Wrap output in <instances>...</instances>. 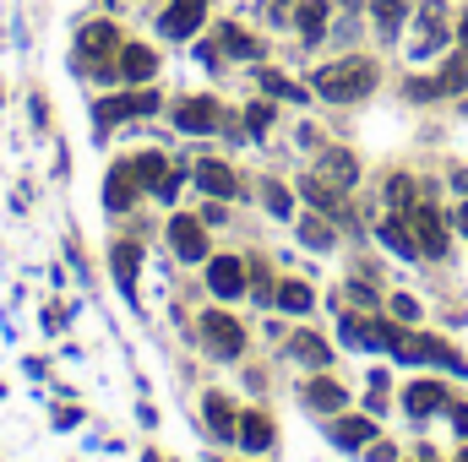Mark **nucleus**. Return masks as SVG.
Wrapping results in <instances>:
<instances>
[{"instance_id": "nucleus-1", "label": "nucleus", "mask_w": 468, "mask_h": 462, "mask_svg": "<svg viewBox=\"0 0 468 462\" xmlns=\"http://www.w3.org/2000/svg\"><path fill=\"white\" fill-rule=\"evenodd\" d=\"M370 88H376V66H370V60H333V66L316 71V93L333 99V104H354V99H365Z\"/></svg>"}, {"instance_id": "nucleus-2", "label": "nucleus", "mask_w": 468, "mask_h": 462, "mask_svg": "<svg viewBox=\"0 0 468 462\" xmlns=\"http://www.w3.org/2000/svg\"><path fill=\"white\" fill-rule=\"evenodd\" d=\"M77 49H82V60H93V77H115V66H104L110 55H120L115 22H88V27L77 33Z\"/></svg>"}, {"instance_id": "nucleus-3", "label": "nucleus", "mask_w": 468, "mask_h": 462, "mask_svg": "<svg viewBox=\"0 0 468 462\" xmlns=\"http://www.w3.org/2000/svg\"><path fill=\"white\" fill-rule=\"evenodd\" d=\"M202 16H207V0H169L164 16H158V27H164L169 38H191V33L202 27Z\"/></svg>"}, {"instance_id": "nucleus-4", "label": "nucleus", "mask_w": 468, "mask_h": 462, "mask_svg": "<svg viewBox=\"0 0 468 462\" xmlns=\"http://www.w3.org/2000/svg\"><path fill=\"white\" fill-rule=\"evenodd\" d=\"M202 343H207V353H218V359H234L239 348H245V332L234 327L229 316H202Z\"/></svg>"}, {"instance_id": "nucleus-5", "label": "nucleus", "mask_w": 468, "mask_h": 462, "mask_svg": "<svg viewBox=\"0 0 468 462\" xmlns=\"http://www.w3.org/2000/svg\"><path fill=\"white\" fill-rule=\"evenodd\" d=\"M136 196H142V174H136V163H115L110 180H104V207H110V213H125Z\"/></svg>"}, {"instance_id": "nucleus-6", "label": "nucleus", "mask_w": 468, "mask_h": 462, "mask_svg": "<svg viewBox=\"0 0 468 462\" xmlns=\"http://www.w3.org/2000/svg\"><path fill=\"white\" fill-rule=\"evenodd\" d=\"M158 110V93H120V99H104L93 115H99V125L110 131V125H120V120H131V115H153Z\"/></svg>"}, {"instance_id": "nucleus-7", "label": "nucleus", "mask_w": 468, "mask_h": 462, "mask_svg": "<svg viewBox=\"0 0 468 462\" xmlns=\"http://www.w3.org/2000/svg\"><path fill=\"white\" fill-rule=\"evenodd\" d=\"M218 120H224V110H218L213 99H186V104L175 110V125H180L186 136H207V131H218Z\"/></svg>"}, {"instance_id": "nucleus-8", "label": "nucleus", "mask_w": 468, "mask_h": 462, "mask_svg": "<svg viewBox=\"0 0 468 462\" xmlns=\"http://www.w3.org/2000/svg\"><path fill=\"white\" fill-rule=\"evenodd\" d=\"M409 229H414V245L425 256H441L447 250V229H441V218L431 207H409Z\"/></svg>"}, {"instance_id": "nucleus-9", "label": "nucleus", "mask_w": 468, "mask_h": 462, "mask_svg": "<svg viewBox=\"0 0 468 462\" xmlns=\"http://www.w3.org/2000/svg\"><path fill=\"white\" fill-rule=\"evenodd\" d=\"M169 245L180 261H202L207 256V239H202V224L197 218H169Z\"/></svg>"}, {"instance_id": "nucleus-10", "label": "nucleus", "mask_w": 468, "mask_h": 462, "mask_svg": "<svg viewBox=\"0 0 468 462\" xmlns=\"http://www.w3.org/2000/svg\"><path fill=\"white\" fill-rule=\"evenodd\" d=\"M207 289H213L218 299L245 294V267H239L234 256H213V267H207Z\"/></svg>"}, {"instance_id": "nucleus-11", "label": "nucleus", "mask_w": 468, "mask_h": 462, "mask_svg": "<svg viewBox=\"0 0 468 462\" xmlns=\"http://www.w3.org/2000/svg\"><path fill=\"white\" fill-rule=\"evenodd\" d=\"M153 49L147 44H120V55H115V77H125V82H147L153 77Z\"/></svg>"}, {"instance_id": "nucleus-12", "label": "nucleus", "mask_w": 468, "mask_h": 462, "mask_svg": "<svg viewBox=\"0 0 468 462\" xmlns=\"http://www.w3.org/2000/svg\"><path fill=\"white\" fill-rule=\"evenodd\" d=\"M403 403H409V414H414V419H425V414L447 408V392H441L436 381H420V386H409V397H403Z\"/></svg>"}, {"instance_id": "nucleus-13", "label": "nucleus", "mask_w": 468, "mask_h": 462, "mask_svg": "<svg viewBox=\"0 0 468 462\" xmlns=\"http://www.w3.org/2000/svg\"><path fill=\"white\" fill-rule=\"evenodd\" d=\"M245 425H239V446H250V452H267L272 446V425H267V414H239Z\"/></svg>"}, {"instance_id": "nucleus-14", "label": "nucleus", "mask_w": 468, "mask_h": 462, "mask_svg": "<svg viewBox=\"0 0 468 462\" xmlns=\"http://www.w3.org/2000/svg\"><path fill=\"white\" fill-rule=\"evenodd\" d=\"M322 180H327V185H354V180H359V163H354L349 152H327V158H322Z\"/></svg>"}, {"instance_id": "nucleus-15", "label": "nucleus", "mask_w": 468, "mask_h": 462, "mask_svg": "<svg viewBox=\"0 0 468 462\" xmlns=\"http://www.w3.org/2000/svg\"><path fill=\"white\" fill-rule=\"evenodd\" d=\"M322 33H327V0H305V5H300V38L316 44Z\"/></svg>"}, {"instance_id": "nucleus-16", "label": "nucleus", "mask_w": 468, "mask_h": 462, "mask_svg": "<svg viewBox=\"0 0 468 462\" xmlns=\"http://www.w3.org/2000/svg\"><path fill=\"white\" fill-rule=\"evenodd\" d=\"M197 180H202V191H207V196H234V174L224 169V163H213V158L197 169Z\"/></svg>"}, {"instance_id": "nucleus-17", "label": "nucleus", "mask_w": 468, "mask_h": 462, "mask_svg": "<svg viewBox=\"0 0 468 462\" xmlns=\"http://www.w3.org/2000/svg\"><path fill=\"white\" fill-rule=\"evenodd\" d=\"M305 403L338 414V408H344V386H338V381H311V386H305Z\"/></svg>"}, {"instance_id": "nucleus-18", "label": "nucleus", "mask_w": 468, "mask_h": 462, "mask_svg": "<svg viewBox=\"0 0 468 462\" xmlns=\"http://www.w3.org/2000/svg\"><path fill=\"white\" fill-rule=\"evenodd\" d=\"M370 436H376L370 419H344V425H333V441H338V446H365Z\"/></svg>"}, {"instance_id": "nucleus-19", "label": "nucleus", "mask_w": 468, "mask_h": 462, "mask_svg": "<svg viewBox=\"0 0 468 462\" xmlns=\"http://www.w3.org/2000/svg\"><path fill=\"white\" fill-rule=\"evenodd\" d=\"M436 88H441V93H463V88H468V55H458V60H447V66H441Z\"/></svg>"}, {"instance_id": "nucleus-20", "label": "nucleus", "mask_w": 468, "mask_h": 462, "mask_svg": "<svg viewBox=\"0 0 468 462\" xmlns=\"http://www.w3.org/2000/svg\"><path fill=\"white\" fill-rule=\"evenodd\" d=\"M207 425H213V436H239V425H234L224 397H207Z\"/></svg>"}, {"instance_id": "nucleus-21", "label": "nucleus", "mask_w": 468, "mask_h": 462, "mask_svg": "<svg viewBox=\"0 0 468 462\" xmlns=\"http://www.w3.org/2000/svg\"><path fill=\"white\" fill-rule=\"evenodd\" d=\"M311 299H316V294H311L305 283H278V305H283V310H300V316H305Z\"/></svg>"}, {"instance_id": "nucleus-22", "label": "nucleus", "mask_w": 468, "mask_h": 462, "mask_svg": "<svg viewBox=\"0 0 468 462\" xmlns=\"http://www.w3.org/2000/svg\"><path fill=\"white\" fill-rule=\"evenodd\" d=\"M381 239H387L398 256H420V245H414V229H409V224H381Z\"/></svg>"}, {"instance_id": "nucleus-23", "label": "nucleus", "mask_w": 468, "mask_h": 462, "mask_svg": "<svg viewBox=\"0 0 468 462\" xmlns=\"http://www.w3.org/2000/svg\"><path fill=\"white\" fill-rule=\"evenodd\" d=\"M136 267H142V245H115V278L125 283V289H131Z\"/></svg>"}, {"instance_id": "nucleus-24", "label": "nucleus", "mask_w": 468, "mask_h": 462, "mask_svg": "<svg viewBox=\"0 0 468 462\" xmlns=\"http://www.w3.org/2000/svg\"><path fill=\"white\" fill-rule=\"evenodd\" d=\"M224 55H234V60H250V55H256V38H250L245 27H224Z\"/></svg>"}, {"instance_id": "nucleus-25", "label": "nucleus", "mask_w": 468, "mask_h": 462, "mask_svg": "<svg viewBox=\"0 0 468 462\" xmlns=\"http://www.w3.org/2000/svg\"><path fill=\"white\" fill-rule=\"evenodd\" d=\"M370 11H376V22H381V33H398V27H403V16H409V11H403V0H376Z\"/></svg>"}, {"instance_id": "nucleus-26", "label": "nucleus", "mask_w": 468, "mask_h": 462, "mask_svg": "<svg viewBox=\"0 0 468 462\" xmlns=\"http://www.w3.org/2000/svg\"><path fill=\"white\" fill-rule=\"evenodd\" d=\"M261 88H267L272 99H305V93H300L289 77H278V71H261Z\"/></svg>"}, {"instance_id": "nucleus-27", "label": "nucleus", "mask_w": 468, "mask_h": 462, "mask_svg": "<svg viewBox=\"0 0 468 462\" xmlns=\"http://www.w3.org/2000/svg\"><path fill=\"white\" fill-rule=\"evenodd\" d=\"M294 353H300V359H311V364H327V343H316V338H305V332L294 338Z\"/></svg>"}, {"instance_id": "nucleus-28", "label": "nucleus", "mask_w": 468, "mask_h": 462, "mask_svg": "<svg viewBox=\"0 0 468 462\" xmlns=\"http://www.w3.org/2000/svg\"><path fill=\"white\" fill-rule=\"evenodd\" d=\"M267 125H272V104H250V110H245V131H256V136H261Z\"/></svg>"}, {"instance_id": "nucleus-29", "label": "nucleus", "mask_w": 468, "mask_h": 462, "mask_svg": "<svg viewBox=\"0 0 468 462\" xmlns=\"http://www.w3.org/2000/svg\"><path fill=\"white\" fill-rule=\"evenodd\" d=\"M261 196H267V207H272L278 218H289V207H294V202H289V191H283V185H261Z\"/></svg>"}, {"instance_id": "nucleus-30", "label": "nucleus", "mask_w": 468, "mask_h": 462, "mask_svg": "<svg viewBox=\"0 0 468 462\" xmlns=\"http://www.w3.org/2000/svg\"><path fill=\"white\" fill-rule=\"evenodd\" d=\"M300 234H305L316 250H327V245H333V229H327V224H316V218H305V224H300Z\"/></svg>"}, {"instance_id": "nucleus-31", "label": "nucleus", "mask_w": 468, "mask_h": 462, "mask_svg": "<svg viewBox=\"0 0 468 462\" xmlns=\"http://www.w3.org/2000/svg\"><path fill=\"white\" fill-rule=\"evenodd\" d=\"M392 310H398V316H409V321H414V316H420V305H414V299H409V294H403V299H392Z\"/></svg>"}, {"instance_id": "nucleus-32", "label": "nucleus", "mask_w": 468, "mask_h": 462, "mask_svg": "<svg viewBox=\"0 0 468 462\" xmlns=\"http://www.w3.org/2000/svg\"><path fill=\"white\" fill-rule=\"evenodd\" d=\"M370 462H398V452L392 446H370Z\"/></svg>"}, {"instance_id": "nucleus-33", "label": "nucleus", "mask_w": 468, "mask_h": 462, "mask_svg": "<svg viewBox=\"0 0 468 462\" xmlns=\"http://www.w3.org/2000/svg\"><path fill=\"white\" fill-rule=\"evenodd\" d=\"M452 430H458V436H468V408H452Z\"/></svg>"}, {"instance_id": "nucleus-34", "label": "nucleus", "mask_w": 468, "mask_h": 462, "mask_svg": "<svg viewBox=\"0 0 468 462\" xmlns=\"http://www.w3.org/2000/svg\"><path fill=\"white\" fill-rule=\"evenodd\" d=\"M458 229L468 234V202H463V207H458Z\"/></svg>"}, {"instance_id": "nucleus-35", "label": "nucleus", "mask_w": 468, "mask_h": 462, "mask_svg": "<svg viewBox=\"0 0 468 462\" xmlns=\"http://www.w3.org/2000/svg\"><path fill=\"white\" fill-rule=\"evenodd\" d=\"M458 38H463V55H468V16L458 22Z\"/></svg>"}, {"instance_id": "nucleus-36", "label": "nucleus", "mask_w": 468, "mask_h": 462, "mask_svg": "<svg viewBox=\"0 0 468 462\" xmlns=\"http://www.w3.org/2000/svg\"><path fill=\"white\" fill-rule=\"evenodd\" d=\"M458 462H468V446H463V457H458Z\"/></svg>"}]
</instances>
